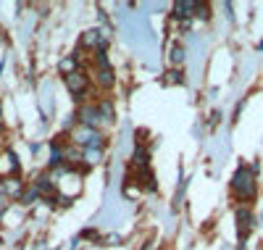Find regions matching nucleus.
Returning <instances> with one entry per match:
<instances>
[{
	"label": "nucleus",
	"instance_id": "5",
	"mask_svg": "<svg viewBox=\"0 0 263 250\" xmlns=\"http://www.w3.org/2000/svg\"><path fill=\"white\" fill-rule=\"evenodd\" d=\"M77 124L79 127H90V129H98V124H100V113H98V108L95 105H82L79 111H77Z\"/></svg>",
	"mask_w": 263,
	"mask_h": 250
},
{
	"label": "nucleus",
	"instance_id": "23",
	"mask_svg": "<svg viewBox=\"0 0 263 250\" xmlns=\"http://www.w3.org/2000/svg\"><path fill=\"white\" fill-rule=\"evenodd\" d=\"M0 37H3V32H0Z\"/></svg>",
	"mask_w": 263,
	"mask_h": 250
},
{
	"label": "nucleus",
	"instance_id": "2",
	"mask_svg": "<svg viewBox=\"0 0 263 250\" xmlns=\"http://www.w3.org/2000/svg\"><path fill=\"white\" fill-rule=\"evenodd\" d=\"M69 140H71V145H77L79 150H87V148H98V150H103V148H105V137H103L98 129L79 127V124L69 129Z\"/></svg>",
	"mask_w": 263,
	"mask_h": 250
},
{
	"label": "nucleus",
	"instance_id": "22",
	"mask_svg": "<svg viewBox=\"0 0 263 250\" xmlns=\"http://www.w3.org/2000/svg\"><path fill=\"white\" fill-rule=\"evenodd\" d=\"M0 119H3V103H0Z\"/></svg>",
	"mask_w": 263,
	"mask_h": 250
},
{
	"label": "nucleus",
	"instance_id": "1",
	"mask_svg": "<svg viewBox=\"0 0 263 250\" xmlns=\"http://www.w3.org/2000/svg\"><path fill=\"white\" fill-rule=\"evenodd\" d=\"M258 192V182H255V169L253 166H239L232 176V195L242 203H250Z\"/></svg>",
	"mask_w": 263,
	"mask_h": 250
},
{
	"label": "nucleus",
	"instance_id": "20",
	"mask_svg": "<svg viewBox=\"0 0 263 250\" xmlns=\"http://www.w3.org/2000/svg\"><path fill=\"white\" fill-rule=\"evenodd\" d=\"M6 206H8V198L3 195V190H0V216L6 213Z\"/></svg>",
	"mask_w": 263,
	"mask_h": 250
},
{
	"label": "nucleus",
	"instance_id": "4",
	"mask_svg": "<svg viewBox=\"0 0 263 250\" xmlns=\"http://www.w3.org/2000/svg\"><path fill=\"white\" fill-rule=\"evenodd\" d=\"M0 190H3V195L6 198H21V195H24V182H21L18 179V174H11V176H6V179H0Z\"/></svg>",
	"mask_w": 263,
	"mask_h": 250
},
{
	"label": "nucleus",
	"instance_id": "7",
	"mask_svg": "<svg viewBox=\"0 0 263 250\" xmlns=\"http://www.w3.org/2000/svg\"><path fill=\"white\" fill-rule=\"evenodd\" d=\"M195 11H197V3H195V0H177V3L171 6L174 19H182V21H190V19L195 16Z\"/></svg>",
	"mask_w": 263,
	"mask_h": 250
},
{
	"label": "nucleus",
	"instance_id": "8",
	"mask_svg": "<svg viewBox=\"0 0 263 250\" xmlns=\"http://www.w3.org/2000/svg\"><path fill=\"white\" fill-rule=\"evenodd\" d=\"M145 169H150V153H147V148L145 145H137L135 148V153H132V171H145Z\"/></svg>",
	"mask_w": 263,
	"mask_h": 250
},
{
	"label": "nucleus",
	"instance_id": "13",
	"mask_svg": "<svg viewBox=\"0 0 263 250\" xmlns=\"http://www.w3.org/2000/svg\"><path fill=\"white\" fill-rule=\"evenodd\" d=\"M100 158H103V150H98V148H87V150H82V164H84V166H95V164H100Z\"/></svg>",
	"mask_w": 263,
	"mask_h": 250
},
{
	"label": "nucleus",
	"instance_id": "11",
	"mask_svg": "<svg viewBox=\"0 0 263 250\" xmlns=\"http://www.w3.org/2000/svg\"><path fill=\"white\" fill-rule=\"evenodd\" d=\"M100 42H103L100 29H87V32H82V48H98Z\"/></svg>",
	"mask_w": 263,
	"mask_h": 250
},
{
	"label": "nucleus",
	"instance_id": "9",
	"mask_svg": "<svg viewBox=\"0 0 263 250\" xmlns=\"http://www.w3.org/2000/svg\"><path fill=\"white\" fill-rule=\"evenodd\" d=\"M253 213H250V208H237V224H239V240H245L248 235H250V229H253Z\"/></svg>",
	"mask_w": 263,
	"mask_h": 250
},
{
	"label": "nucleus",
	"instance_id": "14",
	"mask_svg": "<svg viewBox=\"0 0 263 250\" xmlns=\"http://www.w3.org/2000/svg\"><path fill=\"white\" fill-rule=\"evenodd\" d=\"M79 61L74 58V56H66V58H61V63H58V72L63 74V77H69V74H74L79 66H77Z\"/></svg>",
	"mask_w": 263,
	"mask_h": 250
},
{
	"label": "nucleus",
	"instance_id": "21",
	"mask_svg": "<svg viewBox=\"0 0 263 250\" xmlns=\"http://www.w3.org/2000/svg\"><path fill=\"white\" fill-rule=\"evenodd\" d=\"M3 134H6V127H3V121H0V140H3Z\"/></svg>",
	"mask_w": 263,
	"mask_h": 250
},
{
	"label": "nucleus",
	"instance_id": "12",
	"mask_svg": "<svg viewBox=\"0 0 263 250\" xmlns=\"http://www.w3.org/2000/svg\"><path fill=\"white\" fill-rule=\"evenodd\" d=\"M98 113H100V121H108V124H111L114 119H116V111H114V103H108V100H100L98 105Z\"/></svg>",
	"mask_w": 263,
	"mask_h": 250
},
{
	"label": "nucleus",
	"instance_id": "19",
	"mask_svg": "<svg viewBox=\"0 0 263 250\" xmlns=\"http://www.w3.org/2000/svg\"><path fill=\"white\" fill-rule=\"evenodd\" d=\"M166 79H168V82H174V84H179V82H184V74H182L179 69H174V72H168V74H166Z\"/></svg>",
	"mask_w": 263,
	"mask_h": 250
},
{
	"label": "nucleus",
	"instance_id": "10",
	"mask_svg": "<svg viewBox=\"0 0 263 250\" xmlns=\"http://www.w3.org/2000/svg\"><path fill=\"white\" fill-rule=\"evenodd\" d=\"M95 84L103 87V90H111L116 84V74L111 66H103V69H95Z\"/></svg>",
	"mask_w": 263,
	"mask_h": 250
},
{
	"label": "nucleus",
	"instance_id": "6",
	"mask_svg": "<svg viewBox=\"0 0 263 250\" xmlns=\"http://www.w3.org/2000/svg\"><path fill=\"white\" fill-rule=\"evenodd\" d=\"M32 187L37 190V195H40V198H48V200H55V198H58V192H55V182H53V174H40V176H37V182H34Z\"/></svg>",
	"mask_w": 263,
	"mask_h": 250
},
{
	"label": "nucleus",
	"instance_id": "3",
	"mask_svg": "<svg viewBox=\"0 0 263 250\" xmlns=\"http://www.w3.org/2000/svg\"><path fill=\"white\" fill-rule=\"evenodd\" d=\"M63 82H66V90H69V95L74 100H82L87 95V90H90V77H87V72H82V69H77L69 77H63Z\"/></svg>",
	"mask_w": 263,
	"mask_h": 250
},
{
	"label": "nucleus",
	"instance_id": "17",
	"mask_svg": "<svg viewBox=\"0 0 263 250\" xmlns=\"http://www.w3.org/2000/svg\"><path fill=\"white\" fill-rule=\"evenodd\" d=\"M37 198H40V195H37V190H34V187H29V190H24V195H21L18 200H21V203H27V206H32V203H34Z\"/></svg>",
	"mask_w": 263,
	"mask_h": 250
},
{
	"label": "nucleus",
	"instance_id": "15",
	"mask_svg": "<svg viewBox=\"0 0 263 250\" xmlns=\"http://www.w3.org/2000/svg\"><path fill=\"white\" fill-rule=\"evenodd\" d=\"M79 164L82 161V150L77 145H63V164Z\"/></svg>",
	"mask_w": 263,
	"mask_h": 250
},
{
	"label": "nucleus",
	"instance_id": "16",
	"mask_svg": "<svg viewBox=\"0 0 263 250\" xmlns=\"http://www.w3.org/2000/svg\"><path fill=\"white\" fill-rule=\"evenodd\" d=\"M168 61H171V66H182L184 63V45H171Z\"/></svg>",
	"mask_w": 263,
	"mask_h": 250
},
{
	"label": "nucleus",
	"instance_id": "18",
	"mask_svg": "<svg viewBox=\"0 0 263 250\" xmlns=\"http://www.w3.org/2000/svg\"><path fill=\"white\" fill-rule=\"evenodd\" d=\"M42 108H45V113L53 111V100H50V87H45V93H42Z\"/></svg>",
	"mask_w": 263,
	"mask_h": 250
}]
</instances>
